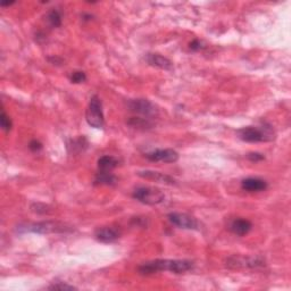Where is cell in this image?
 Masks as SVG:
<instances>
[{"label": "cell", "instance_id": "cell-23", "mask_svg": "<svg viewBox=\"0 0 291 291\" xmlns=\"http://www.w3.org/2000/svg\"><path fill=\"white\" fill-rule=\"evenodd\" d=\"M247 157H248V160L251 162H260L265 160V156L260 153H249L247 155Z\"/></svg>", "mask_w": 291, "mask_h": 291}, {"label": "cell", "instance_id": "cell-8", "mask_svg": "<svg viewBox=\"0 0 291 291\" xmlns=\"http://www.w3.org/2000/svg\"><path fill=\"white\" fill-rule=\"evenodd\" d=\"M145 158L152 162H164V163H174L179 160V154L174 149H155V151L145 154Z\"/></svg>", "mask_w": 291, "mask_h": 291}, {"label": "cell", "instance_id": "cell-18", "mask_svg": "<svg viewBox=\"0 0 291 291\" xmlns=\"http://www.w3.org/2000/svg\"><path fill=\"white\" fill-rule=\"evenodd\" d=\"M47 19H48V22L53 28H58L62 25V16L61 13L57 10H51L48 15H47Z\"/></svg>", "mask_w": 291, "mask_h": 291}, {"label": "cell", "instance_id": "cell-10", "mask_svg": "<svg viewBox=\"0 0 291 291\" xmlns=\"http://www.w3.org/2000/svg\"><path fill=\"white\" fill-rule=\"evenodd\" d=\"M95 237L98 241L104 243H112L118 240L121 237V232L117 229L110 228V226H104V228H99L96 230Z\"/></svg>", "mask_w": 291, "mask_h": 291}, {"label": "cell", "instance_id": "cell-6", "mask_svg": "<svg viewBox=\"0 0 291 291\" xmlns=\"http://www.w3.org/2000/svg\"><path fill=\"white\" fill-rule=\"evenodd\" d=\"M169 221L173 225L180 229L186 230H198L199 224L195 217L188 215L186 213H170L168 215Z\"/></svg>", "mask_w": 291, "mask_h": 291}, {"label": "cell", "instance_id": "cell-5", "mask_svg": "<svg viewBox=\"0 0 291 291\" xmlns=\"http://www.w3.org/2000/svg\"><path fill=\"white\" fill-rule=\"evenodd\" d=\"M133 198L145 205H158L164 202L165 195L157 188L139 187L133 191Z\"/></svg>", "mask_w": 291, "mask_h": 291}, {"label": "cell", "instance_id": "cell-20", "mask_svg": "<svg viewBox=\"0 0 291 291\" xmlns=\"http://www.w3.org/2000/svg\"><path fill=\"white\" fill-rule=\"evenodd\" d=\"M70 80L72 83H75V84L83 83L84 81L87 80V75H85V73L82 71H75L71 74Z\"/></svg>", "mask_w": 291, "mask_h": 291}, {"label": "cell", "instance_id": "cell-25", "mask_svg": "<svg viewBox=\"0 0 291 291\" xmlns=\"http://www.w3.org/2000/svg\"><path fill=\"white\" fill-rule=\"evenodd\" d=\"M189 47H190V49H191V50H195V51H197V50H200V49L203 48V46H202V42H200L198 39H195V40H192V41L190 42Z\"/></svg>", "mask_w": 291, "mask_h": 291}, {"label": "cell", "instance_id": "cell-7", "mask_svg": "<svg viewBox=\"0 0 291 291\" xmlns=\"http://www.w3.org/2000/svg\"><path fill=\"white\" fill-rule=\"evenodd\" d=\"M127 107L132 113L142 115L145 117H153L157 114L156 107L147 99H132L127 101Z\"/></svg>", "mask_w": 291, "mask_h": 291}, {"label": "cell", "instance_id": "cell-17", "mask_svg": "<svg viewBox=\"0 0 291 291\" xmlns=\"http://www.w3.org/2000/svg\"><path fill=\"white\" fill-rule=\"evenodd\" d=\"M127 124L130 126L134 127V129H141V130H148L153 126L152 122L148 118H141V117H131Z\"/></svg>", "mask_w": 291, "mask_h": 291}, {"label": "cell", "instance_id": "cell-13", "mask_svg": "<svg viewBox=\"0 0 291 291\" xmlns=\"http://www.w3.org/2000/svg\"><path fill=\"white\" fill-rule=\"evenodd\" d=\"M145 61L149 65L155 66L165 71H171L173 68V64L169 58L162 56L160 54H147L145 56Z\"/></svg>", "mask_w": 291, "mask_h": 291}, {"label": "cell", "instance_id": "cell-4", "mask_svg": "<svg viewBox=\"0 0 291 291\" xmlns=\"http://www.w3.org/2000/svg\"><path fill=\"white\" fill-rule=\"evenodd\" d=\"M85 119L91 127L95 129H102L105 126V117L102 112V102L98 96H92L90 99L87 113H85Z\"/></svg>", "mask_w": 291, "mask_h": 291}, {"label": "cell", "instance_id": "cell-16", "mask_svg": "<svg viewBox=\"0 0 291 291\" xmlns=\"http://www.w3.org/2000/svg\"><path fill=\"white\" fill-rule=\"evenodd\" d=\"M117 182V178L112 172H99L97 173L95 183L96 185H105V186H114Z\"/></svg>", "mask_w": 291, "mask_h": 291}, {"label": "cell", "instance_id": "cell-24", "mask_svg": "<svg viewBox=\"0 0 291 291\" xmlns=\"http://www.w3.org/2000/svg\"><path fill=\"white\" fill-rule=\"evenodd\" d=\"M29 148L31 149L32 152H39L40 149L42 148V144L39 142V141H37V140H32L31 142L29 143Z\"/></svg>", "mask_w": 291, "mask_h": 291}, {"label": "cell", "instance_id": "cell-11", "mask_svg": "<svg viewBox=\"0 0 291 291\" xmlns=\"http://www.w3.org/2000/svg\"><path fill=\"white\" fill-rule=\"evenodd\" d=\"M138 175L145 180H152V181L164 183V185H175V180L172 177L161 172H156V171H140V172H138Z\"/></svg>", "mask_w": 291, "mask_h": 291}, {"label": "cell", "instance_id": "cell-14", "mask_svg": "<svg viewBox=\"0 0 291 291\" xmlns=\"http://www.w3.org/2000/svg\"><path fill=\"white\" fill-rule=\"evenodd\" d=\"M251 228V222L246 220V218H235L230 225L231 232L234 233L235 235H239V237H243V235L249 233Z\"/></svg>", "mask_w": 291, "mask_h": 291}, {"label": "cell", "instance_id": "cell-2", "mask_svg": "<svg viewBox=\"0 0 291 291\" xmlns=\"http://www.w3.org/2000/svg\"><path fill=\"white\" fill-rule=\"evenodd\" d=\"M239 139L245 142L258 143V142H269L275 139V132L273 127L267 123H263L259 126H247L242 127L238 132Z\"/></svg>", "mask_w": 291, "mask_h": 291}, {"label": "cell", "instance_id": "cell-21", "mask_svg": "<svg viewBox=\"0 0 291 291\" xmlns=\"http://www.w3.org/2000/svg\"><path fill=\"white\" fill-rule=\"evenodd\" d=\"M47 208H49V207L45 204L36 203V204L31 205V211L34 213H37V214H48L49 209H47Z\"/></svg>", "mask_w": 291, "mask_h": 291}, {"label": "cell", "instance_id": "cell-19", "mask_svg": "<svg viewBox=\"0 0 291 291\" xmlns=\"http://www.w3.org/2000/svg\"><path fill=\"white\" fill-rule=\"evenodd\" d=\"M0 125H2V129L5 132H10L13 126L11 118L7 116L4 109L2 110V116H0Z\"/></svg>", "mask_w": 291, "mask_h": 291}, {"label": "cell", "instance_id": "cell-12", "mask_svg": "<svg viewBox=\"0 0 291 291\" xmlns=\"http://www.w3.org/2000/svg\"><path fill=\"white\" fill-rule=\"evenodd\" d=\"M267 182L259 178H247L241 181V188L248 192H259L267 189Z\"/></svg>", "mask_w": 291, "mask_h": 291}, {"label": "cell", "instance_id": "cell-22", "mask_svg": "<svg viewBox=\"0 0 291 291\" xmlns=\"http://www.w3.org/2000/svg\"><path fill=\"white\" fill-rule=\"evenodd\" d=\"M48 289L49 290H75L76 288L73 285L63 283V282H58V283L51 284Z\"/></svg>", "mask_w": 291, "mask_h": 291}, {"label": "cell", "instance_id": "cell-9", "mask_svg": "<svg viewBox=\"0 0 291 291\" xmlns=\"http://www.w3.org/2000/svg\"><path fill=\"white\" fill-rule=\"evenodd\" d=\"M226 265H228L229 267H233V268H241V267L256 268V267H259V266H264L265 263H264V260L260 259V258L233 256V257H230L228 259V264Z\"/></svg>", "mask_w": 291, "mask_h": 291}, {"label": "cell", "instance_id": "cell-26", "mask_svg": "<svg viewBox=\"0 0 291 291\" xmlns=\"http://www.w3.org/2000/svg\"><path fill=\"white\" fill-rule=\"evenodd\" d=\"M14 4V2H10V3H2L0 5H2V7H6V6H11Z\"/></svg>", "mask_w": 291, "mask_h": 291}, {"label": "cell", "instance_id": "cell-15", "mask_svg": "<svg viewBox=\"0 0 291 291\" xmlns=\"http://www.w3.org/2000/svg\"><path fill=\"white\" fill-rule=\"evenodd\" d=\"M118 165V160L116 157L105 155L98 160V169L101 172H112V171Z\"/></svg>", "mask_w": 291, "mask_h": 291}, {"label": "cell", "instance_id": "cell-1", "mask_svg": "<svg viewBox=\"0 0 291 291\" xmlns=\"http://www.w3.org/2000/svg\"><path fill=\"white\" fill-rule=\"evenodd\" d=\"M194 268V263L187 259H155L139 266V273L142 275L155 274L158 272L169 271L174 274H183Z\"/></svg>", "mask_w": 291, "mask_h": 291}, {"label": "cell", "instance_id": "cell-3", "mask_svg": "<svg viewBox=\"0 0 291 291\" xmlns=\"http://www.w3.org/2000/svg\"><path fill=\"white\" fill-rule=\"evenodd\" d=\"M22 232H32L38 234H49V233H66L71 232L72 228L65 223L54 221L38 222V223H31L27 225H21L19 228Z\"/></svg>", "mask_w": 291, "mask_h": 291}]
</instances>
